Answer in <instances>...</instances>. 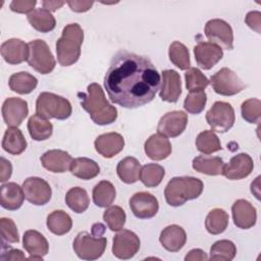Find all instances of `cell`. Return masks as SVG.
<instances>
[{
	"mask_svg": "<svg viewBox=\"0 0 261 261\" xmlns=\"http://www.w3.org/2000/svg\"><path fill=\"white\" fill-rule=\"evenodd\" d=\"M160 82V74L148 57L125 50L114 54L104 76L109 99L130 109L150 103Z\"/></svg>",
	"mask_w": 261,
	"mask_h": 261,
	"instance_id": "6da1fadb",
	"label": "cell"
},
{
	"mask_svg": "<svg viewBox=\"0 0 261 261\" xmlns=\"http://www.w3.org/2000/svg\"><path fill=\"white\" fill-rule=\"evenodd\" d=\"M79 96L82 107L96 124L106 125L116 120L117 109L106 100L104 91L99 84H90L87 93H80Z\"/></svg>",
	"mask_w": 261,
	"mask_h": 261,
	"instance_id": "7a4b0ae2",
	"label": "cell"
},
{
	"mask_svg": "<svg viewBox=\"0 0 261 261\" xmlns=\"http://www.w3.org/2000/svg\"><path fill=\"white\" fill-rule=\"evenodd\" d=\"M83 41L84 31L79 23H69L63 28L62 35L56 42L57 60L60 65L69 66L79 60Z\"/></svg>",
	"mask_w": 261,
	"mask_h": 261,
	"instance_id": "3957f363",
	"label": "cell"
},
{
	"mask_svg": "<svg viewBox=\"0 0 261 261\" xmlns=\"http://www.w3.org/2000/svg\"><path fill=\"white\" fill-rule=\"evenodd\" d=\"M203 181L193 176H175L166 185L165 200L168 205L178 207L187 201L198 198L203 192Z\"/></svg>",
	"mask_w": 261,
	"mask_h": 261,
	"instance_id": "277c9868",
	"label": "cell"
},
{
	"mask_svg": "<svg viewBox=\"0 0 261 261\" xmlns=\"http://www.w3.org/2000/svg\"><path fill=\"white\" fill-rule=\"evenodd\" d=\"M70 102L54 93L43 92L36 101V114L46 119L56 118L63 120L71 115Z\"/></svg>",
	"mask_w": 261,
	"mask_h": 261,
	"instance_id": "5b68a950",
	"label": "cell"
},
{
	"mask_svg": "<svg viewBox=\"0 0 261 261\" xmlns=\"http://www.w3.org/2000/svg\"><path fill=\"white\" fill-rule=\"evenodd\" d=\"M106 245V238L96 237L87 231H82L76 234L72 248L79 258L84 260H96L103 255Z\"/></svg>",
	"mask_w": 261,
	"mask_h": 261,
	"instance_id": "8992f818",
	"label": "cell"
},
{
	"mask_svg": "<svg viewBox=\"0 0 261 261\" xmlns=\"http://www.w3.org/2000/svg\"><path fill=\"white\" fill-rule=\"evenodd\" d=\"M28 63L41 74L50 73L56 64L54 56L47 43L41 39L33 40L29 44Z\"/></svg>",
	"mask_w": 261,
	"mask_h": 261,
	"instance_id": "52a82bcc",
	"label": "cell"
},
{
	"mask_svg": "<svg viewBox=\"0 0 261 261\" xmlns=\"http://www.w3.org/2000/svg\"><path fill=\"white\" fill-rule=\"evenodd\" d=\"M215 93L222 96H233L242 92L246 85L239 75L227 67H223L216 71L209 81Z\"/></svg>",
	"mask_w": 261,
	"mask_h": 261,
	"instance_id": "ba28073f",
	"label": "cell"
},
{
	"mask_svg": "<svg viewBox=\"0 0 261 261\" xmlns=\"http://www.w3.org/2000/svg\"><path fill=\"white\" fill-rule=\"evenodd\" d=\"M206 120L212 130L225 133L230 129L234 123V110L229 103L217 101L207 111Z\"/></svg>",
	"mask_w": 261,
	"mask_h": 261,
	"instance_id": "9c48e42d",
	"label": "cell"
},
{
	"mask_svg": "<svg viewBox=\"0 0 261 261\" xmlns=\"http://www.w3.org/2000/svg\"><path fill=\"white\" fill-rule=\"evenodd\" d=\"M204 32L210 43L225 50L233 48V32L225 20L219 18L208 20Z\"/></svg>",
	"mask_w": 261,
	"mask_h": 261,
	"instance_id": "30bf717a",
	"label": "cell"
},
{
	"mask_svg": "<svg viewBox=\"0 0 261 261\" xmlns=\"http://www.w3.org/2000/svg\"><path fill=\"white\" fill-rule=\"evenodd\" d=\"M140 244V239L134 231L120 229L113 238L112 253L118 259H130L138 253Z\"/></svg>",
	"mask_w": 261,
	"mask_h": 261,
	"instance_id": "8fae6325",
	"label": "cell"
},
{
	"mask_svg": "<svg viewBox=\"0 0 261 261\" xmlns=\"http://www.w3.org/2000/svg\"><path fill=\"white\" fill-rule=\"evenodd\" d=\"M24 198L32 204L42 206L47 204L52 196V190L49 184L37 176L28 177L22 184Z\"/></svg>",
	"mask_w": 261,
	"mask_h": 261,
	"instance_id": "7c38bea8",
	"label": "cell"
},
{
	"mask_svg": "<svg viewBox=\"0 0 261 261\" xmlns=\"http://www.w3.org/2000/svg\"><path fill=\"white\" fill-rule=\"evenodd\" d=\"M129 208L134 215L140 219L154 217L159 210V203L155 196L148 192H139L129 199Z\"/></svg>",
	"mask_w": 261,
	"mask_h": 261,
	"instance_id": "4fadbf2b",
	"label": "cell"
},
{
	"mask_svg": "<svg viewBox=\"0 0 261 261\" xmlns=\"http://www.w3.org/2000/svg\"><path fill=\"white\" fill-rule=\"evenodd\" d=\"M188 124V114L180 110H174L165 113L159 120L157 125L158 134L175 138L184 133Z\"/></svg>",
	"mask_w": 261,
	"mask_h": 261,
	"instance_id": "5bb4252c",
	"label": "cell"
},
{
	"mask_svg": "<svg viewBox=\"0 0 261 261\" xmlns=\"http://www.w3.org/2000/svg\"><path fill=\"white\" fill-rule=\"evenodd\" d=\"M1 111L4 122L10 127H17L29 114L28 102L16 97L7 98L3 102Z\"/></svg>",
	"mask_w": 261,
	"mask_h": 261,
	"instance_id": "9a60e30c",
	"label": "cell"
},
{
	"mask_svg": "<svg viewBox=\"0 0 261 261\" xmlns=\"http://www.w3.org/2000/svg\"><path fill=\"white\" fill-rule=\"evenodd\" d=\"M254 168V162L247 153H240L234 155L228 163H224L222 174L232 180H239L247 177Z\"/></svg>",
	"mask_w": 261,
	"mask_h": 261,
	"instance_id": "2e32d148",
	"label": "cell"
},
{
	"mask_svg": "<svg viewBox=\"0 0 261 261\" xmlns=\"http://www.w3.org/2000/svg\"><path fill=\"white\" fill-rule=\"evenodd\" d=\"M194 54L197 64L201 68L208 70L222 58L223 51L215 44L200 41L194 47Z\"/></svg>",
	"mask_w": 261,
	"mask_h": 261,
	"instance_id": "e0dca14e",
	"label": "cell"
},
{
	"mask_svg": "<svg viewBox=\"0 0 261 261\" xmlns=\"http://www.w3.org/2000/svg\"><path fill=\"white\" fill-rule=\"evenodd\" d=\"M162 82L159 96L162 101L175 103L181 95V82L177 71L165 69L161 72Z\"/></svg>",
	"mask_w": 261,
	"mask_h": 261,
	"instance_id": "ac0fdd59",
	"label": "cell"
},
{
	"mask_svg": "<svg viewBox=\"0 0 261 261\" xmlns=\"http://www.w3.org/2000/svg\"><path fill=\"white\" fill-rule=\"evenodd\" d=\"M234 224L242 229H249L256 224V208L247 200L239 199L231 206Z\"/></svg>",
	"mask_w": 261,
	"mask_h": 261,
	"instance_id": "d6986e66",
	"label": "cell"
},
{
	"mask_svg": "<svg viewBox=\"0 0 261 261\" xmlns=\"http://www.w3.org/2000/svg\"><path fill=\"white\" fill-rule=\"evenodd\" d=\"M22 246L30 254V260H42L49 252V244L46 238L34 229L27 230L23 233Z\"/></svg>",
	"mask_w": 261,
	"mask_h": 261,
	"instance_id": "ffe728a7",
	"label": "cell"
},
{
	"mask_svg": "<svg viewBox=\"0 0 261 261\" xmlns=\"http://www.w3.org/2000/svg\"><path fill=\"white\" fill-rule=\"evenodd\" d=\"M96 151L105 158H112L124 147L123 137L118 133H106L95 140Z\"/></svg>",
	"mask_w": 261,
	"mask_h": 261,
	"instance_id": "44dd1931",
	"label": "cell"
},
{
	"mask_svg": "<svg viewBox=\"0 0 261 261\" xmlns=\"http://www.w3.org/2000/svg\"><path fill=\"white\" fill-rule=\"evenodd\" d=\"M71 162V156L63 150H49L41 156V163L43 167L55 173H62L70 169Z\"/></svg>",
	"mask_w": 261,
	"mask_h": 261,
	"instance_id": "7402d4cb",
	"label": "cell"
},
{
	"mask_svg": "<svg viewBox=\"0 0 261 261\" xmlns=\"http://www.w3.org/2000/svg\"><path fill=\"white\" fill-rule=\"evenodd\" d=\"M29 45L20 39H9L1 45V55L9 64H19L29 57Z\"/></svg>",
	"mask_w": 261,
	"mask_h": 261,
	"instance_id": "603a6c76",
	"label": "cell"
},
{
	"mask_svg": "<svg viewBox=\"0 0 261 261\" xmlns=\"http://www.w3.org/2000/svg\"><path fill=\"white\" fill-rule=\"evenodd\" d=\"M145 153L146 155L156 161H160L163 159H166L171 154V144L169 140L160 135V134H154L147 139L145 142Z\"/></svg>",
	"mask_w": 261,
	"mask_h": 261,
	"instance_id": "cb8c5ba5",
	"label": "cell"
},
{
	"mask_svg": "<svg viewBox=\"0 0 261 261\" xmlns=\"http://www.w3.org/2000/svg\"><path fill=\"white\" fill-rule=\"evenodd\" d=\"M159 242L165 250L178 252L187 242V234L181 226L171 224L163 228L159 237Z\"/></svg>",
	"mask_w": 261,
	"mask_h": 261,
	"instance_id": "d4e9b609",
	"label": "cell"
},
{
	"mask_svg": "<svg viewBox=\"0 0 261 261\" xmlns=\"http://www.w3.org/2000/svg\"><path fill=\"white\" fill-rule=\"evenodd\" d=\"M24 200L22 187L16 182H7L0 189V204L4 209L14 211L21 207Z\"/></svg>",
	"mask_w": 261,
	"mask_h": 261,
	"instance_id": "484cf974",
	"label": "cell"
},
{
	"mask_svg": "<svg viewBox=\"0 0 261 261\" xmlns=\"http://www.w3.org/2000/svg\"><path fill=\"white\" fill-rule=\"evenodd\" d=\"M2 148L11 155L21 154L27 148V141L21 130L17 127H8L2 140Z\"/></svg>",
	"mask_w": 261,
	"mask_h": 261,
	"instance_id": "4316f807",
	"label": "cell"
},
{
	"mask_svg": "<svg viewBox=\"0 0 261 261\" xmlns=\"http://www.w3.org/2000/svg\"><path fill=\"white\" fill-rule=\"evenodd\" d=\"M193 168L207 175H219L222 174L224 162L220 157L200 155L193 159Z\"/></svg>",
	"mask_w": 261,
	"mask_h": 261,
	"instance_id": "83f0119b",
	"label": "cell"
},
{
	"mask_svg": "<svg viewBox=\"0 0 261 261\" xmlns=\"http://www.w3.org/2000/svg\"><path fill=\"white\" fill-rule=\"evenodd\" d=\"M141 163L135 157H125L117 164L116 171L121 181L125 184H134L139 180L141 174Z\"/></svg>",
	"mask_w": 261,
	"mask_h": 261,
	"instance_id": "f1b7e54d",
	"label": "cell"
},
{
	"mask_svg": "<svg viewBox=\"0 0 261 261\" xmlns=\"http://www.w3.org/2000/svg\"><path fill=\"white\" fill-rule=\"evenodd\" d=\"M28 20L31 25L41 33H49L54 30L56 20L51 11L45 8L34 9L28 14Z\"/></svg>",
	"mask_w": 261,
	"mask_h": 261,
	"instance_id": "f546056e",
	"label": "cell"
},
{
	"mask_svg": "<svg viewBox=\"0 0 261 261\" xmlns=\"http://www.w3.org/2000/svg\"><path fill=\"white\" fill-rule=\"evenodd\" d=\"M70 172L81 179H91L96 177L100 172V167L97 162L90 158L79 157L72 159Z\"/></svg>",
	"mask_w": 261,
	"mask_h": 261,
	"instance_id": "4dcf8cb0",
	"label": "cell"
},
{
	"mask_svg": "<svg viewBox=\"0 0 261 261\" xmlns=\"http://www.w3.org/2000/svg\"><path fill=\"white\" fill-rule=\"evenodd\" d=\"M8 85L11 91L20 95H25L30 94L36 89L38 85V80L33 74L27 71H20L13 73L9 77Z\"/></svg>",
	"mask_w": 261,
	"mask_h": 261,
	"instance_id": "1f68e13d",
	"label": "cell"
},
{
	"mask_svg": "<svg viewBox=\"0 0 261 261\" xmlns=\"http://www.w3.org/2000/svg\"><path fill=\"white\" fill-rule=\"evenodd\" d=\"M46 224L52 233L56 236H62L71 229L72 220L65 211L55 210L47 216Z\"/></svg>",
	"mask_w": 261,
	"mask_h": 261,
	"instance_id": "d6a6232c",
	"label": "cell"
},
{
	"mask_svg": "<svg viewBox=\"0 0 261 261\" xmlns=\"http://www.w3.org/2000/svg\"><path fill=\"white\" fill-rule=\"evenodd\" d=\"M28 130L33 140L45 141L51 137L53 125L48 119L35 114L28 121Z\"/></svg>",
	"mask_w": 261,
	"mask_h": 261,
	"instance_id": "836d02e7",
	"label": "cell"
},
{
	"mask_svg": "<svg viewBox=\"0 0 261 261\" xmlns=\"http://www.w3.org/2000/svg\"><path fill=\"white\" fill-rule=\"evenodd\" d=\"M116 196L114 186L108 180H101L93 189V201L98 207L110 206Z\"/></svg>",
	"mask_w": 261,
	"mask_h": 261,
	"instance_id": "e575fe53",
	"label": "cell"
},
{
	"mask_svg": "<svg viewBox=\"0 0 261 261\" xmlns=\"http://www.w3.org/2000/svg\"><path fill=\"white\" fill-rule=\"evenodd\" d=\"M228 214L221 208L212 209L205 220V227L211 234L222 233L228 225Z\"/></svg>",
	"mask_w": 261,
	"mask_h": 261,
	"instance_id": "d590c367",
	"label": "cell"
},
{
	"mask_svg": "<svg viewBox=\"0 0 261 261\" xmlns=\"http://www.w3.org/2000/svg\"><path fill=\"white\" fill-rule=\"evenodd\" d=\"M65 203L75 213L85 212L90 204L88 193L85 189L80 187L71 188L65 196Z\"/></svg>",
	"mask_w": 261,
	"mask_h": 261,
	"instance_id": "8d00e7d4",
	"label": "cell"
},
{
	"mask_svg": "<svg viewBox=\"0 0 261 261\" xmlns=\"http://www.w3.org/2000/svg\"><path fill=\"white\" fill-rule=\"evenodd\" d=\"M165 174L164 168L156 163H148L141 169L140 179L147 188H154L160 185Z\"/></svg>",
	"mask_w": 261,
	"mask_h": 261,
	"instance_id": "74e56055",
	"label": "cell"
},
{
	"mask_svg": "<svg viewBox=\"0 0 261 261\" xmlns=\"http://www.w3.org/2000/svg\"><path fill=\"white\" fill-rule=\"evenodd\" d=\"M168 56L170 61L179 69L186 70L190 68V53L188 48L182 43L178 41L172 42L168 49Z\"/></svg>",
	"mask_w": 261,
	"mask_h": 261,
	"instance_id": "f35d334b",
	"label": "cell"
},
{
	"mask_svg": "<svg viewBox=\"0 0 261 261\" xmlns=\"http://www.w3.org/2000/svg\"><path fill=\"white\" fill-rule=\"evenodd\" d=\"M196 147L203 154H212L221 150L220 140L213 130H204L196 139Z\"/></svg>",
	"mask_w": 261,
	"mask_h": 261,
	"instance_id": "ab89813d",
	"label": "cell"
},
{
	"mask_svg": "<svg viewBox=\"0 0 261 261\" xmlns=\"http://www.w3.org/2000/svg\"><path fill=\"white\" fill-rule=\"evenodd\" d=\"M237 247L228 240H220L215 242L210 248V260L230 261L236 257Z\"/></svg>",
	"mask_w": 261,
	"mask_h": 261,
	"instance_id": "60d3db41",
	"label": "cell"
},
{
	"mask_svg": "<svg viewBox=\"0 0 261 261\" xmlns=\"http://www.w3.org/2000/svg\"><path fill=\"white\" fill-rule=\"evenodd\" d=\"M126 215L124 210L119 206H110L103 213V220L108 228L112 231H118L123 228Z\"/></svg>",
	"mask_w": 261,
	"mask_h": 261,
	"instance_id": "b9f144b4",
	"label": "cell"
},
{
	"mask_svg": "<svg viewBox=\"0 0 261 261\" xmlns=\"http://www.w3.org/2000/svg\"><path fill=\"white\" fill-rule=\"evenodd\" d=\"M186 87L190 92L204 91L209 85V80L197 67H190L185 73Z\"/></svg>",
	"mask_w": 261,
	"mask_h": 261,
	"instance_id": "7bdbcfd3",
	"label": "cell"
},
{
	"mask_svg": "<svg viewBox=\"0 0 261 261\" xmlns=\"http://www.w3.org/2000/svg\"><path fill=\"white\" fill-rule=\"evenodd\" d=\"M242 117L249 123H259L261 120V101L257 98H250L241 105Z\"/></svg>",
	"mask_w": 261,
	"mask_h": 261,
	"instance_id": "ee69618b",
	"label": "cell"
},
{
	"mask_svg": "<svg viewBox=\"0 0 261 261\" xmlns=\"http://www.w3.org/2000/svg\"><path fill=\"white\" fill-rule=\"evenodd\" d=\"M207 95L205 91L190 92L184 101V108L192 114H199L205 108Z\"/></svg>",
	"mask_w": 261,
	"mask_h": 261,
	"instance_id": "f6af8a7d",
	"label": "cell"
},
{
	"mask_svg": "<svg viewBox=\"0 0 261 261\" xmlns=\"http://www.w3.org/2000/svg\"><path fill=\"white\" fill-rule=\"evenodd\" d=\"M0 230L1 238L7 243H18L19 234L14 221L10 218L2 217L0 219Z\"/></svg>",
	"mask_w": 261,
	"mask_h": 261,
	"instance_id": "bcb514c9",
	"label": "cell"
},
{
	"mask_svg": "<svg viewBox=\"0 0 261 261\" xmlns=\"http://www.w3.org/2000/svg\"><path fill=\"white\" fill-rule=\"evenodd\" d=\"M36 4V0H14L10 3V9L17 13H31Z\"/></svg>",
	"mask_w": 261,
	"mask_h": 261,
	"instance_id": "7dc6e473",
	"label": "cell"
},
{
	"mask_svg": "<svg viewBox=\"0 0 261 261\" xmlns=\"http://www.w3.org/2000/svg\"><path fill=\"white\" fill-rule=\"evenodd\" d=\"M246 23L258 34H260V25H261V13L259 11H250L246 18Z\"/></svg>",
	"mask_w": 261,
	"mask_h": 261,
	"instance_id": "c3c4849f",
	"label": "cell"
},
{
	"mask_svg": "<svg viewBox=\"0 0 261 261\" xmlns=\"http://www.w3.org/2000/svg\"><path fill=\"white\" fill-rule=\"evenodd\" d=\"M12 173V165L10 161L5 159L4 157L0 158V181L4 182L8 180Z\"/></svg>",
	"mask_w": 261,
	"mask_h": 261,
	"instance_id": "681fc988",
	"label": "cell"
},
{
	"mask_svg": "<svg viewBox=\"0 0 261 261\" xmlns=\"http://www.w3.org/2000/svg\"><path fill=\"white\" fill-rule=\"evenodd\" d=\"M70 9L74 12H85L88 11L94 4L93 1H68L67 2Z\"/></svg>",
	"mask_w": 261,
	"mask_h": 261,
	"instance_id": "f907efd6",
	"label": "cell"
},
{
	"mask_svg": "<svg viewBox=\"0 0 261 261\" xmlns=\"http://www.w3.org/2000/svg\"><path fill=\"white\" fill-rule=\"evenodd\" d=\"M1 260H24L25 256L20 250L17 249H8L7 251H3L0 257Z\"/></svg>",
	"mask_w": 261,
	"mask_h": 261,
	"instance_id": "816d5d0a",
	"label": "cell"
},
{
	"mask_svg": "<svg viewBox=\"0 0 261 261\" xmlns=\"http://www.w3.org/2000/svg\"><path fill=\"white\" fill-rule=\"evenodd\" d=\"M208 256L201 249H193L191 250L185 257L186 261H195V260H207Z\"/></svg>",
	"mask_w": 261,
	"mask_h": 261,
	"instance_id": "f5cc1de1",
	"label": "cell"
},
{
	"mask_svg": "<svg viewBox=\"0 0 261 261\" xmlns=\"http://www.w3.org/2000/svg\"><path fill=\"white\" fill-rule=\"evenodd\" d=\"M64 3H65L64 1H43L42 5H43V8L49 11H55L59 9Z\"/></svg>",
	"mask_w": 261,
	"mask_h": 261,
	"instance_id": "db71d44e",
	"label": "cell"
},
{
	"mask_svg": "<svg viewBox=\"0 0 261 261\" xmlns=\"http://www.w3.org/2000/svg\"><path fill=\"white\" fill-rule=\"evenodd\" d=\"M105 231V226L102 223H95L92 226V234L96 237H102Z\"/></svg>",
	"mask_w": 261,
	"mask_h": 261,
	"instance_id": "11a10c76",
	"label": "cell"
}]
</instances>
